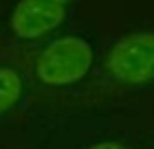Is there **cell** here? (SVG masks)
I'll use <instances>...</instances> for the list:
<instances>
[{
	"instance_id": "1",
	"label": "cell",
	"mask_w": 154,
	"mask_h": 149,
	"mask_svg": "<svg viewBox=\"0 0 154 149\" xmlns=\"http://www.w3.org/2000/svg\"><path fill=\"white\" fill-rule=\"evenodd\" d=\"M93 64V48L86 40L66 35L53 40L35 61L38 77L48 86H68L86 77Z\"/></svg>"
},
{
	"instance_id": "2",
	"label": "cell",
	"mask_w": 154,
	"mask_h": 149,
	"mask_svg": "<svg viewBox=\"0 0 154 149\" xmlns=\"http://www.w3.org/2000/svg\"><path fill=\"white\" fill-rule=\"evenodd\" d=\"M106 70L128 86L154 81V33L137 31L117 40L106 55Z\"/></svg>"
},
{
	"instance_id": "3",
	"label": "cell",
	"mask_w": 154,
	"mask_h": 149,
	"mask_svg": "<svg viewBox=\"0 0 154 149\" xmlns=\"http://www.w3.org/2000/svg\"><path fill=\"white\" fill-rule=\"evenodd\" d=\"M71 0H18L11 13V29L22 40H38L64 22Z\"/></svg>"
},
{
	"instance_id": "4",
	"label": "cell",
	"mask_w": 154,
	"mask_h": 149,
	"mask_svg": "<svg viewBox=\"0 0 154 149\" xmlns=\"http://www.w3.org/2000/svg\"><path fill=\"white\" fill-rule=\"evenodd\" d=\"M22 94V79L13 68L0 66V114L11 110Z\"/></svg>"
},
{
	"instance_id": "5",
	"label": "cell",
	"mask_w": 154,
	"mask_h": 149,
	"mask_svg": "<svg viewBox=\"0 0 154 149\" xmlns=\"http://www.w3.org/2000/svg\"><path fill=\"white\" fill-rule=\"evenodd\" d=\"M88 149H125L121 143H117V140H103V143H97Z\"/></svg>"
}]
</instances>
